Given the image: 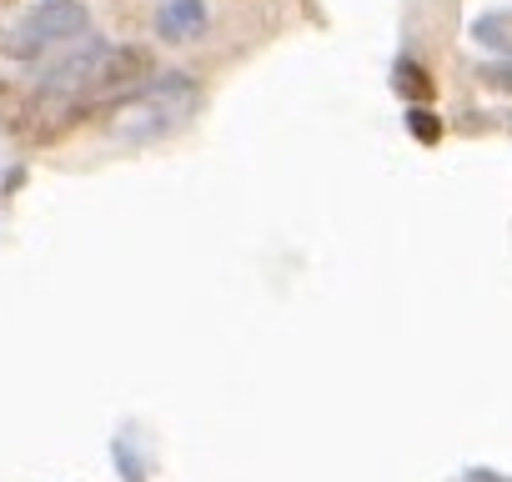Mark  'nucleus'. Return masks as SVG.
<instances>
[{"instance_id":"obj_7","label":"nucleus","mask_w":512,"mask_h":482,"mask_svg":"<svg viewBox=\"0 0 512 482\" xmlns=\"http://www.w3.org/2000/svg\"><path fill=\"white\" fill-rule=\"evenodd\" d=\"M407 126H412V136H417V141H437V136H442V121H437L432 111H422V106H412V111H407Z\"/></svg>"},{"instance_id":"obj_1","label":"nucleus","mask_w":512,"mask_h":482,"mask_svg":"<svg viewBox=\"0 0 512 482\" xmlns=\"http://www.w3.org/2000/svg\"><path fill=\"white\" fill-rule=\"evenodd\" d=\"M151 76V51L146 46H106L86 41L81 51L51 61L36 86H31V141H51L71 131L81 116L111 111L126 91H136Z\"/></svg>"},{"instance_id":"obj_8","label":"nucleus","mask_w":512,"mask_h":482,"mask_svg":"<svg viewBox=\"0 0 512 482\" xmlns=\"http://www.w3.org/2000/svg\"><path fill=\"white\" fill-rule=\"evenodd\" d=\"M457 482H507L502 472H487V467H472V472H462Z\"/></svg>"},{"instance_id":"obj_3","label":"nucleus","mask_w":512,"mask_h":482,"mask_svg":"<svg viewBox=\"0 0 512 482\" xmlns=\"http://www.w3.org/2000/svg\"><path fill=\"white\" fill-rule=\"evenodd\" d=\"M81 31H91V16H86L81 0H36V6L6 31V56L36 61V56L76 41Z\"/></svg>"},{"instance_id":"obj_5","label":"nucleus","mask_w":512,"mask_h":482,"mask_svg":"<svg viewBox=\"0 0 512 482\" xmlns=\"http://www.w3.org/2000/svg\"><path fill=\"white\" fill-rule=\"evenodd\" d=\"M507 26H512V16L507 11H492V16L472 21V41L482 51H492V56H507Z\"/></svg>"},{"instance_id":"obj_2","label":"nucleus","mask_w":512,"mask_h":482,"mask_svg":"<svg viewBox=\"0 0 512 482\" xmlns=\"http://www.w3.org/2000/svg\"><path fill=\"white\" fill-rule=\"evenodd\" d=\"M196 111H201V86L186 71H166V76H156V81L146 76L136 91H126L106 111V126H111L116 141L146 146V141H161V136L181 131Z\"/></svg>"},{"instance_id":"obj_6","label":"nucleus","mask_w":512,"mask_h":482,"mask_svg":"<svg viewBox=\"0 0 512 482\" xmlns=\"http://www.w3.org/2000/svg\"><path fill=\"white\" fill-rule=\"evenodd\" d=\"M397 91H402V96H412V101H432V81H427V71H422V66H412V61H402V66H397Z\"/></svg>"},{"instance_id":"obj_4","label":"nucleus","mask_w":512,"mask_h":482,"mask_svg":"<svg viewBox=\"0 0 512 482\" xmlns=\"http://www.w3.org/2000/svg\"><path fill=\"white\" fill-rule=\"evenodd\" d=\"M206 26V0H166L156 11V31L166 41H191Z\"/></svg>"}]
</instances>
